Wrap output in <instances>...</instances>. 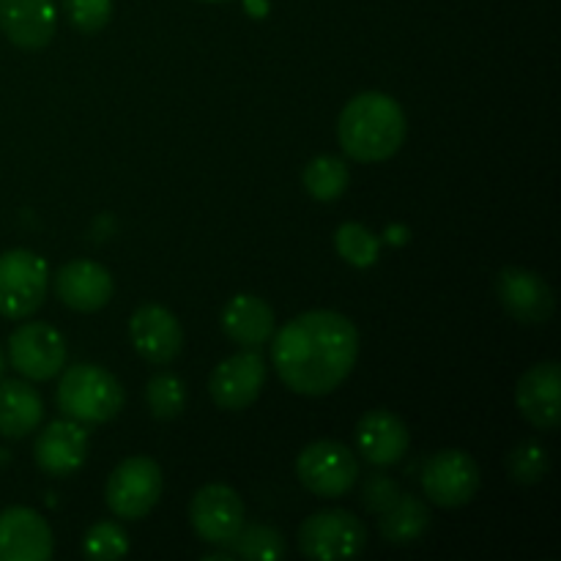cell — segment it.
<instances>
[{
  "instance_id": "6da1fadb",
  "label": "cell",
  "mask_w": 561,
  "mask_h": 561,
  "mask_svg": "<svg viewBox=\"0 0 561 561\" xmlns=\"http://www.w3.org/2000/svg\"><path fill=\"white\" fill-rule=\"evenodd\" d=\"M274 370L296 394L321 398L334 392L359 359L354 321L334 310H310L290 318L272 343Z\"/></svg>"
},
{
  "instance_id": "7a4b0ae2",
  "label": "cell",
  "mask_w": 561,
  "mask_h": 561,
  "mask_svg": "<svg viewBox=\"0 0 561 561\" xmlns=\"http://www.w3.org/2000/svg\"><path fill=\"white\" fill-rule=\"evenodd\" d=\"M409 121L389 93L365 91L351 99L337 121V140L351 159L365 164L387 162L403 148Z\"/></svg>"
},
{
  "instance_id": "3957f363",
  "label": "cell",
  "mask_w": 561,
  "mask_h": 561,
  "mask_svg": "<svg viewBox=\"0 0 561 561\" xmlns=\"http://www.w3.org/2000/svg\"><path fill=\"white\" fill-rule=\"evenodd\" d=\"M58 405L69 420L82 425H102L124 409V387L113 373L99 365H71L60 376Z\"/></svg>"
},
{
  "instance_id": "277c9868",
  "label": "cell",
  "mask_w": 561,
  "mask_h": 561,
  "mask_svg": "<svg viewBox=\"0 0 561 561\" xmlns=\"http://www.w3.org/2000/svg\"><path fill=\"white\" fill-rule=\"evenodd\" d=\"M49 268L36 252L9 250L0 255V316L20 321L47 299Z\"/></svg>"
},
{
  "instance_id": "5b68a950",
  "label": "cell",
  "mask_w": 561,
  "mask_h": 561,
  "mask_svg": "<svg viewBox=\"0 0 561 561\" xmlns=\"http://www.w3.org/2000/svg\"><path fill=\"white\" fill-rule=\"evenodd\" d=\"M164 477L157 460L146 455L121 460L107 480V507L113 510L115 518L140 520L157 507L162 499Z\"/></svg>"
},
{
  "instance_id": "8992f818",
  "label": "cell",
  "mask_w": 561,
  "mask_h": 561,
  "mask_svg": "<svg viewBox=\"0 0 561 561\" xmlns=\"http://www.w3.org/2000/svg\"><path fill=\"white\" fill-rule=\"evenodd\" d=\"M365 524L348 510H321L299 526V548L307 559H354L365 551Z\"/></svg>"
},
{
  "instance_id": "52a82bcc",
  "label": "cell",
  "mask_w": 561,
  "mask_h": 561,
  "mask_svg": "<svg viewBox=\"0 0 561 561\" xmlns=\"http://www.w3.org/2000/svg\"><path fill=\"white\" fill-rule=\"evenodd\" d=\"M296 477L321 499H340L359 482V460L337 442H312L296 458Z\"/></svg>"
},
{
  "instance_id": "ba28073f",
  "label": "cell",
  "mask_w": 561,
  "mask_h": 561,
  "mask_svg": "<svg viewBox=\"0 0 561 561\" xmlns=\"http://www.w3.org/2000/svg\"><path fill=\"white\" fill-rule=\"evenodd\" d=\"M422 491L436 507H463L480 491V466L463 449H442L425 463Z\"/></svg>"
},
{
  "instance_id": "9c48e42d",
  "label": "cell",
  "mask_w": 561,
  "mask_h": 561,
  "mask_svg": "<svg viewBox=\"0 0 561 561\" xmlns=\"http://www.w3.org/2000/svg\"><path fill=\"white\" fill-rule=\"evenodd\" d=\"M9 362L31 381H49L66 365L64 334L42 321H27L9 337Z\"/></svg>"
},
{
  "instance_id": "30bf717a",
  "label": "cell",
  "mask_w": 561,
  "mask_h": 561,
  "mask_svg": "<svg viewBox=\"0 0 561 561\" xmlns=\"http://www.w3.org/2000/svg\"><path fill=\"white\" fill-rule=\"evenodd\" d=\"M190 524L203 542L228 548L244 526V502L222 482L203 485L190 502Z\"/></svg>"
},
{
  "instance_id": "8fae6325",
  "label": "cell",
  "mask_w": 561,
  "mask_h": 561,
  "mask_svg": "<svg viewBox=\"0 0 561 561\" xmlns=\"http://www.w3.org/2000/svg\"><path fill=\"white\" fill-rule=\"evenodd\" d=\"M263 383H266V359L257 354V348H247L214 367L208 392L217 409L244 411L263 392Z\"/></svg>"
},
{
  "instance_id": "7c38bea8",
  "label": "cell",
  "mask_w": 561,
  "mask_h": 561,
  "mask_svg": "<svg viewBox=\"0 0 561 561\" xmlns=\"http://www.w3.org/2000/svg\"><path fill=\"white\" fill-rule=\"evenodd\" d=\"M496 294L504 310L526 327H540L548 323L553 316V290L546 279L531 268L507 266L496 277Z\"/></svg>"
},
{
  "instance_id": "4fadbf2b",
  "label": "cell",
  "mask_w": 561,
  "mask_h": 561,
  "mask_svg": "<svg viewBox=\"0 0 561 561\" xmlns=\"http://www.w3.org/2000/svg\"><path fill=\"white\" fill-rule=\"evenodd\" d=\"M129 334L137 354L151 365H170L184 348V329L162 305L137 307L129 318Z\"/></svg>"
},
{
  "instance_id": "5bb4252c",
  "label": "cell",
  "mask_w": 561,
  "mask_h": 561,
  "mask_svg": "<svg viewBox=\"0 0 561 561\" xmlns=\"http://www.w3.org/2000/svg\"><path fill=\"white\" fill-rule=\"evenodd\" d=\"M53 529L31 507H9L0 513V561H49Z\"/></svg>"
},
{
  "instance_id": "9a60e30c",
  "label": "cell",
  "mask_w": 561,
  "mask_h": 561,
  "mask_svg": "<svg viewBox=\"0 0 561 561\" xmlns=\"http://www.w3.org/2000/svg\"><path fill=\"white\" fill-rule=\"evenodd\" d=\"M518 411L540 431H557L561 422V367L559 362H540L529 367L515 389Z\"/></svg>"
},
{
  "instance_id": "2e32d148",
  "label": "cell",
  "mask_w": 561,
  "mask_h": 561,
  "mask_svg": "<svg viewBox=\"0 0 561 561\" xmlns=\"http://www.w3.org/2000/svg\"><path fill=\"white\" fill-rule=\"evenodd\" d=\"M36 466L49 477H69L77 469H82L88 458V431L82 422L58 420L49 422L36 438L33 447Z\"/></svg>"
},
{
  "instance_id": "e0dca14e",
  "label": "cell",
  "mask_w": 561,
  "mask_h": 561,
  "mask_svg": "<svg viewBox=\"0 0 561 561\" xmlns=\"http://www.w3.org/2000/svg\"><path fill=\"white\" fill-rule=\"evenodd\" d=\"M113 277L107 268L96 261H69L55 274V294L69 310L75 312H96L107 307L113 299Z\"/></svg>"
},
{
  "instance_id": "ac0fdd59",
  "label": "cell",
  "mask_w": 561,
  "mask_h": 561,
  "mask_svg": "<svg viewBox=\"0 0 561 561\" xmlns=\"http://www.w3.org/2000/svg\"><path fill=\"white\" fill-rule=\"evenodd\" d=\"M411 444L409 425L387 409H373L356 422V449L373 466H394Z\"/></svg>"
},
{
  "instance_id": "d6986e66",
  "label": "cell",
  "mask_w": 561,
  "mask_h": 561,
  "mask_svg": "<svg viewBox=\"0 0 561 561\" xmlns=\"http://www.w3.org/2000/svg\"><path fill=\"white\" fill-rule=\"evenodd\" d=\"M53 0H0V31L14 47L44 49L55 36Z\"/></svg>"
},
{
  "instance_id": "ffe728a7",
  "label": "cell",
  "mask_w": 561,
  "mask_h": 561,
  "mask_svg": "<svg viewBox=\"0 0 561 561\" xmlns=\"http://www.w3.org/2000/svg\"><path fill=\"white\" fill-rule=\"evenodd\" d=\"M222 329L241 348H261L274 337V310L261 296L239 294L225 305Z\"/></svg>"
},
{
  "instance_id": "44dd1931",
  "label": "cell",
  "mask_w": 561,
  "mask_h": 561,
  "mask_svg": "<svg viewBox=\"0 0 561 561\" xmlns=\"http://www.w3.org/2000/svg\"><path fill=\"white\" fill-rule=\"evenodd\" d=\"M44 416L42 394L25 381H0V436L25 438Z\"/></svg>"
},
{
  "instance_id": "7402d4cb",
  "label": "cell",
  "mask_w": 561,
  "mask_h": 561,
  "mask_svg": "<svg viewBox=\"0 0 561 561\" xmlns=\"http://www.w3.org/2000/svg\"><path fill=\"white\" fill-rule=\"evenodd\" d=\"M378 529H381L383 540L392 542V546H411V542L422 540L425 531L431 529V510L420 496L400 493L398 502L387 513H381Z\"/></svg>"
},
{
  "instance_id": "603a6c76",
  "label": "cell",
  "mask_w": 561,
  "mask_h": 561,
  "mask_svg": "<svg viewBox=\"0 0 561 561\" xmlns=\"http://www.w3.org/2000/svg\"><path fill=\"white\" fill-rule=\"evenodd\" d=\"M348 168L340 157H316L305 168V190L316 201L332 203L348 190Z\"/></svg>"
},
{
  "instance_id": "cb8c5ba5",
  "label": "cell",
  "mask_w": 561,
  "mask_h": 561,
  "mask_svg": "<svg viewBox=\"0 0 561 561\" xmlns=\"http://www.w3.org/2000/svg\"><path fill=\"white\" fill-rule=\"evenodd\" d=\"M230 551L247 561H277L285 557V540L277 529L263 524H244L230 542Z\"/></svg>"
},
{
  "instance_id": "d4e9b609",
  "label": "cell",
  "mask_w": 561,
  "mask_h": 561,
  "mask_svg": "<svg viewBox=\"0 0 561 561\" xmlns=\"http://www.w3.org/2000/svg\"><path fill=\"white\" fill-rule=\"evenodd\" d=\"M334 247H337L340 257L356 268H367L378 261L381 252V239L373 233L370 228L359 222H345L340 225L334 233Z\"/></svg>"
},
{
  "instance_id": "484cf974",
  "label": "cell",
  "mask_w": 561,
  "mask_h": 561,
  "mask_svg": "<svg viewBox=\"0 0 561 561\" xmlns=\"http://www.w3.org/2000/svg\"><path fill=\"white\" fill-rule=\"evenodd\" d=\"M146 400L148 409L157 420H175V416L184 414L186 409V389L184 381L173 373H159L148 381L146 387Z\"/></svg>"
},
{
  "instance_id": "4316f807",
  "label": "cell",
  "mask_w": 561,
  "mask_h": 561,
  "mask_svg": "<svg viewBox=\"0 0 561 561\" xmlns=\"http://www.w3.org/2000/svg\"><path fill=\"white\" fill-rule=\"evenodd\" d=\"M82 548H85L88 559H121L129 551V537H126L124 526L115 524V520H99V524H93L91 529H88Z\"/></svg>"
},
{
  "instance_id": "83f0119b",
  "label": "cell",
  "mask_w": 561,
  "mask_h": 561,
  "mask_svg": "<svg viewBox=\"0 0 561 561\" xmlns=\"http://www.w3.org/2000/svg\"><path fill=\"white\" fill-rule=\"evenodd\" d=\"M507 471L520 485H535L548 474V453L540 442H524L510 453Z\"/></svg>"
},
{
  "instance_id": "f1b7e54d",
  "label": "cell",
  "mask_w": 561,
  "mask_h": 561,
  "mask_svg": "<svg viewBox=\"0 0 561 561\" xmlns=\"http://www.w3.org/2000/svg\"><path fill=\"white\" fill-rule=\"evenodd\" d=\"M71 27L80 33H99L113 16V0H64Z\"/></svg>"
},
{
  "instance_id": "f546056e",
  "label": "cell",
  "mask_w": 561,
  "mask_h": 561,
  "mask_svg": "<svg viewBox=\"0 0 561 561\" xmlns=\"http://www.w3.org/2000/svg\"><path fill=\"white\" fill-rule=\"evenodd\" d=\"M400 496L398 482L389 480L387 474H370L365 480V488H362V504H365L370 513H387Z\"/></svg>"
},
{
  "instance_id": "4dcf8cb0",
  "label": "cell",
  "mask_w": 561,
  "mask_h": 561,
  "mask_svg": "<svg viewBox=\"0 0 561 561\" xmlns=\"http://www.w3.org/2000/svg\"><path fill=\"white\" fill-rule=\"evenodd\" d=\"M3 373H5V356L3 351H0V381H3Z\"/></svg>"
},
{
  "instance_id": "1f68e13d",
  "label": "cell",
  "mask_w": 561,
  "mask_h": 561,
  "mask_svg": "<svg viewBox=\"0 0 561 561\" xmlns=\"http://www.w3.org/2000/svg\"><path fill=\"white\" fill-rule=\"evenodd\" d=\"M208 3H217V0H208Z\"/></svg>"
}]
</instances>
